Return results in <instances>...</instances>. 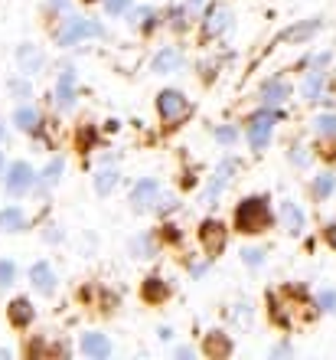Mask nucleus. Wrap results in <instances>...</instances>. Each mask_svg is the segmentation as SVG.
Here are the masks:
<instances>
[{
	"label": "nucleus",
	"mask_w": 336,
	"mask_h": 360,
	"mask_svg": "<svg viewBox=\"0 0 336 360\" xmlns=\"http://www.w3.org/2000/svg\"><path fill=\"white\" fill-rule=\"evenodd\" d=\"M268 226H271L268 200L248 197V200H242V203H238V210H235V229H238V233L255 236V233H264Z\"/></svg>",
	"instance_id": "2"
},
{
	"label": "nucleus",
	"mask_w": 336,
	"mask_h": 360,
	"mask_svg": "<svg viewBox=\"0 0 336 360\" xmlns=\"http://www.w3.org/2000/svg\"><path fill=\"white\" fill-rule=\"evenodd\" d=\"M245 259H248L252 266H258V259H262V252H255V249H252V252H245Z\"/></svg>",
	"instance_id": "36"
},
{
	"label": "nucleus",
	"mask_w": 336,
	"mask_h": 360,
	"mask_svg": "<svg viewBox=\"0 0 336 360\" xmlns=\"http://www.w3.org/2000/svg\"><path fill=\"white\" fill-rule=\"evenodd\" d=\"M323 236H327V243H330V246L336 249V223H330V226L323 229Z\"/></svg>",
	"instance_id": "33"
},
{
	"label": "nucleus",
	"mask_w": 336,
	"mask_h": 360,
	"mask_svg": "<svg viewBox=\"0 0 336 360\" xmlns=\"http://www.w3.org/2000/svg\"><path fill=\"white\" fill-rule=\"evenodd\" d=\"M114 184H118V174H114V171H102V174H98V180H95V190L105 197V193H112Z\"/></svg>",
	"instance_id": "25"
},
{
	"label": "nucleus",
	"mask_w": 336,
	"mask_h": 360,
	"mask_svg": "<svg viewBox=\"0 0 336 360\" xmlns=\"http://www.w3.org/2000/svg\"><path fill=\"white\" fill-rule=\"evenodd\" d=\"M157 193H160L157 180H140L137 187H134V193H131L134 210H147L150 203H157Z\"/></svg>",
	"instance_id": "7"
},
{
	"label": "nucleus",
	"mask_w": 336,
	"mask_h": 360,
	"mask_svg": "<svg viewBox=\"0 0 336 360\" xmlns=\"http://www.w3.org/2000/svg\"><path fill=\"white\" fill-rule=\"evenodd\" d=\"M56 102H59V108H72V102H75V72L72 69H66V72L59 76Z\"/></svg>",
	"instance_id": "9"
},
{
	"label": "nucleus",
	"mask_w": 336,
	"mask_h": 360,
	"mask_svg": "<svg viewBox=\"0 0 336 360\" xmlns=\"http://www.w3.org/2000/svg\"><path fill=\"white\" fill-rule=\"evenodd\" d=\"M39 66H43V56H39V49L20 46V69H23V72H36Z\"/></svg>",
	"instance_id": "21"
},
{
	"label": "nucleus",
	"mask_w": 336,
	"mask_h": 360,
	"mask_svg": "<svg viewBox=\"0 0 336 360\" xmlns=\"http://www.w3.org/2000/svg\"><path fill=\"white\" fill-rule=\"evenodd\" d=\"M271 124H274V112H258L252 122H248V144H252L255 151H264V148H268Z\"/></svg>",
	"instance_id": "5"
},
{
	"label": "nucleus",
	"mask_w": 336,
	"mask_h": 360,
	"mask_svg": "<svg viewBox=\"0 0 336 360\" xmlns=\"http://www.w3.org/2000/svg\"><path fill=\"white\" fill-rule=\"evenodd\" d=\"M0 134H4V131H0Z\"/></svg>",
	"instance_id": "38"
},
{
	"label": "nucleus",
	"mask_w": 336,
	"mask_h": 360,
	"mask_svg": "<svg viewBox=\"0 0 336 360\" xmlns=\"http://www.w3.org/2000/svg\"><path fill=\"white\" fill-rule=\"evenodd\" d=\"M271 314L274 321L284 324V328H294V324H304L314 318V304L304 298V292H294V288H281V292L271 295Z\"/></svg>",
	"instance_id": "1"
},
{
	"label": "nucleus",
	"mask_w": 336,
	"mask_h": 360,
	"mask_svg": "<svg viewBox=\"0 0 336 360\" xmlns=\"http://www.w3.org/2000/svg\"><path fill=\"white\" fill-rule=\"evenodd\" d=\"M13 122H17V128H23V131H33L39 118H36V112H33V108H20Z\"/></svg>",
	"instance_id": "23"
},
{
	"label": "nucleus",
	"mask_w": 336,
	"mask_h": 360,
	"mask_svg": "<svg viewBox=\"0 0 336 360\" xmlns=\"http://www.w3.org/2000/svg\"><path fill=\"white\" fill-rule=\"evenodd\" d=\"M79 144H82V148H88V144H92V131H79Z\"/></svg>",
	"instance_id": "34"
},
{
	"label": "nucleus",
	"mask_w": 336,
	"mask_h": 360,
	"mask_svg": "<svg viewBox=\"0 0 336 360\" xmlns=\"http://www.w3.org/2000/svg\"><path fill=\"white\" fill-rule=\"evenodd\" d=\"M320 304H323L327 311H333V308H336V295L333 292H323V295H320Z\"/></svg>",
	"instance_id": "31"
},
{
	"label": "nucleus",
	"mask_w": 336,
	"mask_h": 360,
	"mask_svg": "<svg viewBox=\"0 0 336 360\" xmlns=\"http://www.w3.org/2000/svg\"><path fill=\"white\" fill-rule=\"evenodd\" d=\"M235 171V161H225L222 167H219V174H215V180L213 184H209V190H206V203H209V200L213 197H219V193H222V187L225 184H229V174Z\"/></svg>",
	"instance_id": "17"
},
{
	"label": "nucleus",
	"mask_w": 336,
	"mask_h": 360,
	"mask_svg": "<svg viewBox=\"0 0 336 360\" xmlns=\"http://www.w3.org/2000/svg\"><path fill=\"white\" fill-rule=\"evenodd\" d=\"M203 351L209 354V357H229V354H232V344H229L225 334H209L203 344Z\"/></svg>",
	"instance_id": "15"
},
{
	"label": "nucleus",
	"mask_w": 336,
	"mask_h": 360,
	"mask_svg": "<svg viewBox=\"0 0 336 360\" xmlns=\"http://www.w3.org/2000/svg\"><path fill=\"white\" fill-rule=\"evenodd\" d=\"M140 295H144V302H150V304H160V302H167V295H170V285L163 282V278H147L144 282V288H140Z\"/></svg>",
	"instance_id": "11"
},
{
	"label": "nucleus",
	"mask_w": 336,
	"mask_h": 360,
	"mask_svg": "<svg viewBox=\"0 0 336 360\" xmlns=\"http://www.w3.org/2000/svg\"><path fill=\"white\" fill-rule=\"evenodd\" d=\"M10 321L17 324V328H27V324L33 321V304H29L27 298H17V302L10 304Z\"/></svg>",
	"instance_id": "16"
},
{
	"label": "nucleus",
	"mask_w": 336,
	"mask_h": 360,
	"mask_svg": "<svg viewBox=\"0 0 336 360\" xmlns=\"http://www.w3.org/2000/svg\"><path fill=\"white\" fill-rule=\"evenodd\" d=\"M150 17H154V10H150V7H140V10H134V13H131V23H134V27H147Z\"/></svg>",
	"instance_id": "28"
},
{
	"label": "nucleus",
	"mask_w": 336,
	"mask_h": 360,
	"mask_svg": "<svg viewBox=\"0 0 336 360\" xmlns=\"http://www.w3.org/2000/svg\"><path fill=\"white\" fill-rule=\"evenodd\" d=\"M128 4L131 0H108V13H121V10H128Z\"/></svg>",
	"instance_id": "32"
},
{
	"label": "nucleus",
	"mask_w": 336,
	"mask_h": 360,
	"mask_svg": "<svg viewBox=\"0 0 336 360\" xmlns=\"http://www.w3.org/2000/svg\"><path fill=\"white\" fill-rule=\"evenodd\" d=\"M317 131L320 134H336V115H320V118H317Z\"/></svg>",
	"instance_id": "27"
},
{
	"label": "nucleus",
	"mask_w": 336,
	"mask_h": 360,
	"mask_svg": "<svg viewBox=\"0 0 336 360\" xmlns=\"http://www.w3.org/2000/svg\"><path fill=\"white\" fill-rule=\"evenodd\" d=\"M199 239H203V249L209 252V256H219V252L225 249L229 233H225V226L219 223V219H206L203 226H199Z\"/></svg>",
	"instance_id": "6"
},
{
	"label": "nucleus",
	"mask_w": 336,
	"mask_h": 360,
	"mask_svg": "<svg viewBox=\"0 0 336 360\" xmlns=\"http://www.w3.org/2000/svg\"><path fill=\"white\" fill-rule=\"evenodd\" d=\"M85 37H105V30L98 23H92V20H69V27L59 33V46H72V43H79Z\"/></svg>",
	"instance_id": "4"
},
{
	"label": "nucleus",
	"mask_w": 336,
	"mask_h": 360,
	"mask_svg": "<svg viewBox=\"0 0 336 360\" xmlns=\"http://www.w3.org/2000/svg\"><path fill=\"white\" fill-rule=\"evenodd\" d=\"M320 86H323V72H320V69H314V72L307 76V82H304V95H307V102H317Z\"/></svg>",
	"instance_id": "22"
},
{
	"label": "nucleus",
	"mask_w": 336,
	"mask_h": 360,
	"mask_svg": "<svg viewBox=\"0 0 336 360\" xmlns=\"http://www.w3.org/2000/svg\"><path fill=\"white\" fill-rule=\"evenodd\" d=\"M232 138H235L232 128H222V131H219V141H232Z\"/></svg>",
	"instance_id": "35"
},
{
	"label": "nucleus",
	"mask_w": 336,
	"mask_h": 360,
	"mask_svg": "<svg viewBox=\"0 0 336 360\" xmlns=\"http://www.w3.org/2000/svg\"><path fill=\"white\" fill-rule=\"evenodd\" d=\"M157 112H160V118H163V122L173 124V122H180V118L189 112V102H187V98H183L180 92L167 89V92L157 95Z\"/></svg>",
	"instance_id": "3"
},
{
	"label": "nucleus",
	"mask_w": 336,
	"mask_h": 360,
	"mask_svg": "<svg viewBox=\"0 0 336 360\" xmlns=\"http://www.w3.org/2000/svg\"><path fill=\"white\" fill-rule=\"evenodd\" d=\"M82 351L88 354V357H108V354H112V344H108V338H102V334H85Z\"/></svg>",
	"instance_id": "13"
},
{
	"label": "nucleus",
	"mask_w": 336,
	"mask_h": 360,
	"mask_svg": "<svg viewBox=\"0 0 336 360\" xmlns=\"http://www.w3.org/2000/svg\"><path fill=\"white\" fill-rule=\"evenodd\" d=\"M193 4H199V0H193Z\"/></svg>",
	"instance_id": "37"
},
{
	"label": "nucleus",
	"mask_w": 336,
	"mask_h": 360,
	"mask_svg": "<svg viewBox=\"0 0 336 360\" xmlns=\"http://www.w3.org/2000/svg\"><path fill=\"white\" fill-rule=\"evenodd\" d=\"M29 278H33V285H36L43 295H49L56 288V275H53V269H49L46 262H36V266L29 269Z\"/></svg>",
	"instance_id": "12"
},
{
	"label": "nucleus",
	"mask_w": 336,
	"mask_h": 360,
	"mask_svg": "<svg viewBox=\"0 0 336 360\" xmlns=\"http://www.w3.org/2000/svg\"><path fill=\"white\" fill-rule=\"evenodd\" d=\"M0 229H7V233H20V229H23V213H20L17 207L0 210Z\"/></svg>",
	"instance_id": "20"
},
{
	"label": "nucleus",
	"mask_w": 336,
	"mask_h": 360,
	"mask_svg": "<svg viewBox=\"0 0 336 360\" xmlns=\"http://www.w3.org/2000/svg\"><path fill=\"white\" fill-rule=\"evenodd\" d=\"M317 30H320V20H307V23H300V27H290V30H284V33H281V37H278V43H288V39H294V43H297V39H307V37H314Z\"/></svg>",
	"instance_id": "14"
},
{
	"label": "nucleus",
	"mask_w": 336,
	"mask_h": 360,
	"mask_svg": "<svg viewBox=\"0 0 336 360\" xmlns=\"http://www.w3.org/2000/svg\"><path fill=\"white\" fill-rule=\"evenodd\" d=\"M330 193H333V177H330V174H320V177L314 180V197L323 200V197H330Z\"/></svg>",
	"instance_id": "24"
},
{
	"label": "nucleus",
	"mask_w": 336,
	"mask_h": 360,
	"mask_svg": "<svg viewBox=\"0 0 336 360\" xmlns=\"http://www.w3.org/2000/svg\"><path fill=\"white\" fill-rule=\"evenodd\" d=\"M229 23H232V13H229V7H213L209 13H206V33H209V37H219V33H225V30H229Z\"/></svg>",
	"instance_id": "8"
},
{
	"label": "nucleus",
	"mask_w": 336,
	"mask_h": 360,
	"mask_svg": "<svg viewBox=\"0 0 336 360\" xmlns=\"http://www.w3.org/2000/svg\"><path fill=\"white\" fill-rule=\"evenodd\" d=\"M13 282V262H0V285Z\"/></svg>",
	"instance_id": "30"
},
{
	"label": "nucleus",
	"mask_w": 336,
	"mask_h": 360,
	"mask_svg": "<svg viewBox=\"0 0 336 360\" xmlns=\"http://www.w3.org/2000/svg\"><path fill=\"white\" fill-rule=\"evenodd\" d=\"M59 174H62V158H59V161H53V164L46 167V171H43V180H46V184H53V180H56Z\"/></svg>",
	"instance_id": "29"
},
{
	"label": "nucleus",
	"mask_w": 336,
	"mask_h": 360,
	"mask_svg": "<svg viewBox=\"0 0 336 360\" xmlns=\"http://www.w3.org/2000/svg\"><path fill=\"white\" fill-rule=\"evenodd\" d=\"M281 217H284V226H288V233H294V236H297L300 229H304V213H300L294 203H284V207H281Z\"/></svg>",
	"instance_id": "19"
},
{
	"label": "nucleus",
	"mask_w": 336,
	"mask_h": 360,
	"mask_svg": "<svg viewBox=\"0 0 336 360\" xmlns=\"http://www.w3.org/2000/svg\"><path fill=\"white\" fill-rule=\"evenodd\" d=\"M284 95H288V89L281 86V82H271V86H264V92H262V98L268 105H278L281 98H284Z\"/></svg>",
	"instance_id": "26"
},
{
	"label": "nucleus",
	"mask_w": 336,
	"mask_h": 360,
	"mask_svg": "<svg viewBox=\"0 0 336 360\" xmlns=\"http://www.w3.org/2000/svg\"><path fill=\"white\" fill-rule=\"evenodd\" d=\"M180 63H183V59H180L177 49H163V53H157V59H154V72H160V76H163V72H173Z\"/></svg>",
	"instance_id": "18"
},
{
	"label": "nucleus",
	"mask_w": 336,
	"mask_h": 360,
	"mask_svg": "<svg viewBox=\"0 0 336 360\" xmlns=\"http://www.w3.org/2000/svg\"><path fill=\"white\" fill-rule=\"evenodd\" d=\"M33 184V174H29L27 164H13L7 171V190L10 193H20V190H27Z\"/></svg>",
	"instance_id": "10"
}]
</instances>
